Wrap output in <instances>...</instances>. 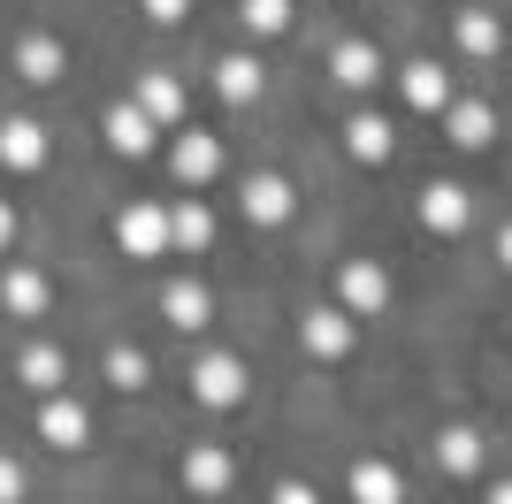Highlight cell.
<instances>
[{
  "mask_svg": "<svg viewBox=\"0 0 512 504\" xmlns=\"http://www.w3.org/2000/svg\"><path fill=\"white\" fill-rule=\"evenodd\" d=\"M337 306L352 321H360V314H383V306H390V275L375 268V260H344V268H337Z\"/></svg>",
  "mask_w": 512,
  "mask_h": 504,
  "instance_id": "obj_1",
  "label": "cell"
},
{
  "mask_svg": "<svg viewBox=\"0 0 512 504\" xmlns=\"http://www.w3.org/2000/svg\"><path fill=\"white\" fill-rule=\"evenodd\" d=\"M115 237H123L130 260H161L169 252V207H123L115 214Z\"/></svg>",
  "mask_w": 512,
  "mask_h": 504,
  "instance_id": "obj_2",
  "label": "cell"
},
{
  "mask_svg": "<svg viewBox=\"0 0 512 504\" xmlns=\"http://www.w3.org/2000/svg\"><path fill=\"white\" fill-rule=\"evenodd\" d=\"M192 398H199V405H214V413H222V405H237V398H245V359L207 352V359L192 367Z\"/></svg>",
  "mask_w": 512,
  "mask_h": 504,
  "instance_id": "obj_3",
  "label": "cell"
},
{
  "mask_svg": "<svg viewBox=\"0 0 512 504\" xmlns=\"http://www.w3.org/2000/svg\"><path fill=\"white\" fill-rule=\"evenodd\" d=\"M169 168H176V184H184V191H207L214 168H222V146H214L207 130H184V138L169 146Z\"/></svg>",
  "mask_w": 512,
  "mask_h": 504,
  "instance_id": "obj_4",
  "label": "cell"
},
{
  "mask_svg": "<svg viewBox=\"0 0 512 504\" xmlns=\"http://www.w3.org/2000/svg\"><path fill=\"white\" fill-rule=\"evenodd\" d=\"M299 344L314 359H344L352 352V314H344V306H314V314L299 321Z\"/></svg>",
  "mask_w": 512,
  "mask_h": 504,
  "instance_id": "obj_5",
  "label": "cell"
},
{
  "mask_svg": "<svg viewBox=\"0 0 512 504\" xmlns=\"http://www.w3.org/2000/svg\"><path fill=\"white\" fill-rule=\"evenodd\" d=\"M467 214H474L467 184H428V191H421V230H436V237H459V230H467Z\"/></svg>",
  "mask_w": 512,
  "mask_h": 504,
  "instance_id": "obj_6",
  "label": "cell"
},
{
  "mask_svg": "<svg viewBox=\"0 0 512 504\" xmlns=\"http://www.w3.org/2000/svg\"><path fill=\"white\" fill-rule=\"evenodd\" d=\"M153 130H161V123H153L138 100H115V107H107V146L130 153V161H138V153H153Z\"/></svg>",
  "mask_w": 512,
  "mask_h": 504,
  "instance_id": "obj_7",
  "label": "cell"
},
{
  "mask_svg": "<svg viewBox=\"0 0 512 504\" xmlns=\"http://www.w3.org/2000/svg\"><path fill=\"white\" fill-rule=\"evenodd\" d=\"M444 130H451V146H459V153H482L497 138V115H490V100H451Z\"/></svg>",
  "mask_w": 512,
  "mask_h": 504,
  "instance_id": "obj_8",
  "label": "cell"
},
{
  "mask_svg": "<svg viewBox=\"0 0 512 504\" xmlns=\"http://www.w3.org/2000/svg\"><path fill=\"white\" fill-rule=\"evenodd\" d=\"M39 161H46V130L31 123V115H8V123H0V168L31 176Z\"/></svg>",
  "mask_w": 512,
  "mask_h": 504,
  "instance_id": "obj_9",
  "label": "cell"
},
{
  "mask_svg": "<svg viewBox=\"0 0 512 504\" xmlns=\"http://www.w3.org/2000/svg\"><path fill=\"white\" fill-rule=\"evenodd\" d=\"M39 436L54 443V451H85V436H92L85 405H69V398H46V405H39Z\"/></svg>",
  "mask_w": 512,
  "mask_h": 504,
  "instance_id": "obj_10",
  "label": "cell"
},
{
  "mask_svg": "<svg viewBox=\"0 0 512 504\" xmlns=\"http://www.w3.org/2000/svg\"><path fill=\"white\" fill-rule=\"evenodd\" d=\"M237 199H245V222H260V230H276L283 214H291V184L283 176H245Z\"/></svg>",
  "mask_w": 512,
  "mask_h": 504,
  "instance_id": "obj_11",
  "label": "cell"
},
{
  "mask_svg": "<svg viewBox=\"0 0 512 504\" xmlns=\"http://www.w3.org/2000/svg\"><path fill=\"white\" fill-rule=\"evenodd\" d=\"M398 92H406V107H421V115H444V107H451V69L413 62L406 77H398Z\"/></svg>",
  "mask_w": 512,
  "mask_h": 504,
  "instance_id": "obj_12",
  "label": "cell"
},
{
  "mask_svg": "<svg viewBox=\"0 0 512 504\" xmlns=\"http://www.w3.org/2000/svg\"><path fill=\"white\" fill-rule=\"evenodd\" d=\"M230 451H214V443H199V451H184V489H192V497H222V489H230Z\"/></svg>",
  "mask_w": 512,
  "mask_h": 504,
  "instance_id": "obj_13",
  "label": "cell"
},
{
  "mask_svg": "<svg viewBox=\"0 0 512 504\" xmlns=\"http://www.w3.org/2000/svg\"><path fill=\"white\" fill-rule=\"evenodd\" d=\"M329 77H337L344 92H367V84L383 77V54H375V46H367V39H344L337 54H329Z\"/></svg>",
  "mask_w": 512,
  "mask_h": 504,
  "instance_id": "obj_14",
  "label": "cell"
},
{
  "mask_svg": "<svg viewBox=\"0 0 512 504\" xmlns=\"http://www.w3.org/2000/svg\"><path fill=\"white\" fill-rule=\"evenodd\" d=\"M352 504H406V482L390 459H360L352 466Z\"/></svg>",
  "mask_w": 512,
  "mask_h": 504,
  "instance_id": "obj_15",
  "label": "cell"
},
{
  "mask_svg": "<svg viewBox=\"0 0 512 504\" xmlns=\"http://www.w3.org/2000/svg\"><path fill=\"white\" fill-rule=\"evenodd\" d=\"M390 146H398V138H390L383 115H352V123H344V153H352V161L383 168V161H390Z\"/></svg>",
  "mask_w": 512,
  "mask_h": 504,
  "instance_id": "obj_16",
  "label": "cell"
},
{
  "mask_svg": "<svg viewBox=\"0 0 512 504\" xmlns=\"http://www.w3.org/2000/svg\"><path fill=\"white\" fill-rule=\"evenodd\" d=\"M0 306H8L16 321H39L46 314V275L39 268H8L0 275Z\"/></svg>",
  "mask_w": 512,
  "mask_h": 504,
  "instance_id": "obj_17",
  "label": "cell"
},
{
  "mask_svg": "<svg viewBox=\"0 0 512 504\" xmlns=\"http://www.w3.org/2000/svg\"><path fill=\"white\" fill-rule=\"evenodd\" d=\"M62 62H69L62 39H46V31H31V39L16 46V77L23 84H54V77H62Z\"/></svg>",
  "mask_w": 512,
  "mask_h": 504,
  "instance_id": "obj_18",
  "label": "cell"
},
{
  "mask_svg": "<svg viewBox=\"0 0 512 504\" xmlns=\"http://www.w3.org/2000/svg\"><path fill=\"white\" fill-rule=\"evenodd\" d=\"M161 321H169V329H207L214 298L199 291V283H169V291H161Z\"/></svg>",
  "mask_w": 512,
  "mask_h": 504,
  "instance_id": "obj_19",
  "label": "cell"
},
{
  "mask_svg": "<svg viewBox=\"0 0 512 504\" xmlns=\"http://www.w3.org/2000/svg\"><path fill=\"white\" fill-rule=\"evenodd\" d=\"M138 107H146V115H153V123H161V130H176V123H184V84L153 69V77L138 84Z\"/></svg>",
  "mask_w": 512,
  "mask_h": 504,
  "instance_id": "obj_20",
  "label": "cell"
},
{
  "mask_svg": "<svg viewBox=\"0 0 512 504\" xmlns=\"http://www.w3.org/2000/svg\"><path fill=\"white\" fill-rule=\"evenodd\" d=\"M207 237H214V214L199 207V199H176V207H169V245L207 252Z\"/></svg>",
  "mask_w": 512,
  "mask_h": 504,
  "instance_id": "obj_21",
  "label": "cell"
},
{
  "mask_svg": "<svg viewBox=\"0 0 512 504\" xmlns=\"http://www.w3.org/2000/svg\"><path fill=\"white\" fill-rule=\"evenodd\" d=\"M459 46H467L474 62H490L497 46H505V23H497L490 8H467V16H459Z\"/></svg>",
  "mask_w": 512,
  "mask_h": 504,
  "instance_id": "obj_22",
  "label": "cell"
},
{
  "mask_svg": "<svg viewBox=\"0 0 512 504\" xmlns=\"http://www.w3.org/2000/svg\"><path fill=\"white\" fill-rule=\"evenodd\" d=\"M436 459H444V474H482V436H474V428H444V436H436Z\"/></svg>",
  "mask_w": 512,
  "mask_h": 504,
  "instance_id": "obj_23",
  "label": "cell"
},
{
  "mask_svg": "<svg viewBox=\"0 0 512 504\" xmlns=\"http://www.w3.org/2000/svg\"><path fill=\"white\" fill-rule=\"evenodd\" d=\"M214 92H222L230 107L260 100V62H253V54H230V62H222V77H214Z\"/></svg>",
  "mask_w": 512,
  "mask_h": 504,
  "instance_id": "obj_24",
  "label": "cell"
},
{
  "mask_svg": "<svg viewBox=\"0 0 512 504\" xmlns=\"http://www.w3.org/2000/svg\"><path fill=\"white\" fill-rule=\"evenodd\" d=\"M16 367H23V382H31V390H46V398H54V390H62V375H69V359L54 352V344H31Z\"/></svg>",
  "mask_w": 512,
  "mask_h": 504,
  "instance_id": "obj_25",
  "label": "cell"
},
{
  "mask_svg": "<svg viewBox=\"0 0 512 504\" xmlns=\"http://www.w3.org/2000/svg\"><path fill=\"white\" fill-rule=\"evenodd\" d=\"M237 16H245V31H260V39H276L283 23H291V0H245Z\"/></svg>",
  "mask_w": 512,
  "mask_h": 504,
  "instance_id": "obj_26",
  "label": "cell"
},
{
  "mask_svg": "<svg viewBox=\"0 0 512 504\" xmlns=\"http://www.w3.org/2000/svg\"><path fill=\"white\" fill-rule=\"evenodd\" d=\"M107 382H115V390H146V352L115 344V352H107Z\"/></svg>",
  "mask_w": 512,
  "mask_h": 504,
  "instance_id": "obj_27",
  "label": "cell"
},
{
  "mask_svg": "<svg viewBox=\"0 0 512 504\" xmlns=\"http://www.w3.org/2000/svg\"><path fill=\"white\" fill-rule=\"evenodd\" d=\"M0 504H23V466L0 459Z\"/></svg>",
  "mask_w": 512,
  "mask_h": 504,
  "instance_id": "obj_28",
  "label": "cell"
},
{
  "mask_svg": "<svg viewBox=\"0 0 512 504\" xmlns=\"http://www.w3.org/2000/svg\"><path fill=\"white\" fill-rule=\"evenodd\" d=\"M146 16L153 23H184V16H192V0H146Z\"/></svg>",
  "mask_w": 512,
  "mask_h": 504,
  "instance_id": "obj_29",
  "label": "cell"
},
{
  "mask_svg": "<svg viewBox=\"0 0 512 504\" xmlns=\"http://www.w3.org/2000/svg\"><path fill=\"white\" fill-rule=\"evenodd\" d=\"M276 504H321V497H314L306 482H283V489H276Z\"/></svg>",
  "mask_w": 512,
  "mask_h": 504,
  "instance_id": "obj_30",
  "label": "cell"
},
{
  "mask_svg": "<svg viewBox=\"0 0 512 504\" xmlns=\"http://www.w3.org/2000/svg\"><path fill=\"white\" fill-rule=\"evenodd\" d=\"M8 237H16V207H8V199H0V245H8Z\"/></svg>",
  "mask_w": 512,
  "mask_h": 504,
  "instance_id": "obj_31",
  "label": "cell"
},
{
  "mask_svg": "<svg viewBox=\"0 0 512 504\" xmlns=\"http://www.w3.org/2000/svg\"><path fill=\"white\" fill-rule=\"evenodd\" d=\"M497 260H505V268H512V222H505V230H497Z\"/></svg>",
  "mask_w": 512,
  "mask_h": 504,
  "instance_id": "obj_32",
  "label": "cell"
},
{
  "mask_svg": "<svg viewBox=\"0 0 512 504\" xmlns=\"http://www.w3.org/2000/svg\"><path fill=\"white\" fill-rule=\"evenodd\" d=\"M490 504H512V482H497V489H490Z\"/></svg>",
  "mask_w": 512,
  "mask_h": 504,
  "instance_id": "obj_33",
  "label": "cell"
}]
</instances>
